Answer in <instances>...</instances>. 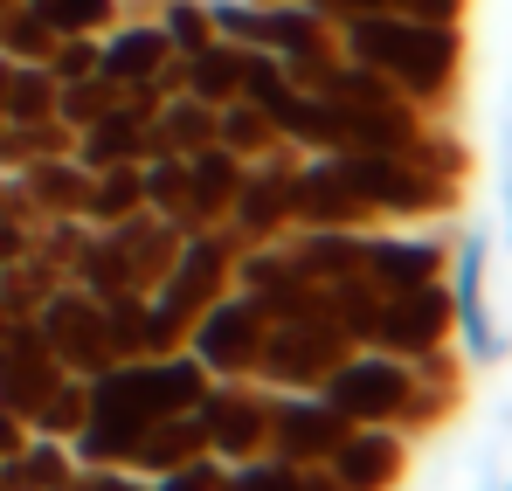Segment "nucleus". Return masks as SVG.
<instances>
[{
	"label": "nucleus",
	"instance_id": "1",
	"mask_svg": "<svg viewBox=\"0 0 512 491\" xmlns=\"http://www.w3.org/2000/svg\"><path fill=\"white\" fill-rule=\"evenodd\" d=\"M340 56L381 70L429 118H450L457 83H464V21H416L402 7H374V14L340 21Z\"/></svg>",
	"mask_w": 512,
	"mask_h": 491
},
{
	"label": "nucleus",
	"instance_id": "2",
	"mask_svg": "<svg viewBox=\"0 0 512 491\" xmlns=\"http://www.w3.org/2000/svg\"><path fill=\"white\" fill-rule=\"evenodd\" d=\"M84 388H90V415H97V422H118L125 436H139V429L160 422V415L201 409V395H208V367L180 346V353L111 360V367L84 374Z\"/></svg>",
	"mask_w": 512,
	"mask_h": 491
},
{
	"label": "nucleus",
	"instance_id": "3",
	"mask_svg": "<svg viewBox=\"0 0 512 491\" xmlns=\"http://www.w3.org/2000/svg\"><path fill=\"white\" fill-rule=\"evenodd\" d=\"M236 249H243V243H236L222 222L180 243L173 270L146 291V353H180V346H187L194 319L229 291V277H236Z\"/></svg>",
	"mask_w": 512,
	"mask_h": 491
},
{
	"label": "nucleus",
	"instance_id": "4",
	"mask_svg": "<svg viewBox=\"0 0 512 491\" xmlns=\"http://www.w3.org/2000/svg\"><path fill=\"white\" fill-rule=\"evenodd\" d=\"M340 166V180L367 201V215L374 222H436V215H450L457 208V180H443V173H429L416 153H374V146H346L333 153Z\"/></svg>",
	"mask_w": 512,
	"mask_h": 491
},
{
	"label": "nucleus",
	"instance_id": "5",
	"mask_svg": "<svg viewBox=\"0 0 512 491\" xmlns=\"http://www.w3.org/2000/svg\"><path fill=\"white\" fill-rule=\"evenodd\" d=\"M346 353H353V339L340 332V319H333L326 298H319V305H305V312L270 319L263 353H256V381H263V388H319Z\"/></svg>",
	"mask_w": 512,
	"mask_h": 491
},
{
	"label": "nucleus",
	"instance_id": "6",
	"mask_svg": "<svg viewBox=\"0 0 512 491\" xmlns=\"http://www.w3.org/2000/svg\"><path fill=\"white\" fill-rule=\"evenodd\" d=\"M319 395H326L346 422H388V429H402V415L416 402V367H409L402 353L353 346L340 367L319 381Z\"/></svg>",
	"mask_w": 512,
	"mask_h": 491
},
{
	"label": "nucleus",
	"instance_id": "7",
	"mask_svg": "<svg viewBox=\"0 0 512 491\" xmlns=\"http://www.w3.org/2000/svg\"><path fill=\"white\" fill-rule=\"evenodd\" d=\"M485 277H492V243H485V229H464L450 243V270H443V284H450V326H457L464 367H499L506 360V332L492 319Z\"/></svg>",
	"mask_w": 512,
	"mask_h": 491
},
{
	"label": "nucleus",
	"instance_id": "8",
	"mask_svg": "<svg viewBox=\"0 0 512 491\" xmlns=\"http://www.w3.org/2000/svg\"><path fill=\"white\" fill-rule=\"evenodd\" d=\"M263 332H270V319H263V305L256 298H243L236 284L194 319V332H187V353L208 367V381H243L250 374L256 381V353H263Z\"/></svg>",
	"mask_w": 512,
	"mask_h": 491
},
{
	"label": "nucleus",
	"instance_id": "9",
	"mask_svg": "<svg viewBox=\"0 0 512 491\" xmlns=\"http://www.w3.org/2000/svg\"><path fill=\"white\" fill-rule=\"evenodd\" d=\"M194 415L208 429V457H222V464H243V457L270 450V388L250 374L243 381H208Z\"/></svg>",
	"mask_w": 512,
	"mask_h": 491
},
{
	"label": "nucleus",
	"instance_id": "10",
	"mask_svg": "<svg viewBox=\"0 0 512 491\" xmlns=\"http://www.w3.org/2000/svg\"><path fill=\"white\" fill-rule=\"evenodd\" d=\"M35 326H42V339H49V353H56V367H63V374H97V367H111L104 305L90 298L77 277H63V284H56V291L42 298Z\"/></svg>",
	"mask_w": 512,
	"mask_h": 491
},
{
	"label": "nucleus",
	"instance_id": "11",
	"mask_svg": "<svg viewBox=\"0 0 512 491\" xmlns=\"http://www.w3.org/2000/svg\"><path fill=\"white\" fill-rule=\"evenodd\" d=\"M457 326H450V284H409V291H381V312H374V339L381 353H402V360H423L436 346H450Z\"/></svg>",
	"mask_w": 512,
	"mask_h": 491
},
{
	"label": "nucleus",
	"instance_id": "12",
	"mask_svg": "<svg viewBox=\"0 0 512 491\" xmlns=\"http://www.w3.org/2000/svg\"><path fill=\"white\" fill-rule=\"evenodd\" d=\"M353 429L319 388H270V457L284 464H326L340 450V436Z\"/></svg>",
	"mask_w": 512,
	"mask_h": 491
},
{
	"label": "nucleus",
	"instance_id": "13",
	"mask_svg": "<svg viewBox=\"0 0 512 491\" xmlns=\"http://www.w3.org/2000/svg\"><path fill=\"white\" fill-rule=\"evenodd\" d=\"M298 146H284V153H270V160H256L243 173V187H236V201H229V215H222V229L236 236V243H277V236H291V180H298Z\"/></svg>",
	"mask_w": 512,
	"mask_h": 491
},
{
	"label": "nucleus",
	"instance_id": "14",
	"mask_svg": "<svg viewBox=\"0 0 512 491\" xmlns=\"http://www.w3.org/2000/svg\"><path fill=\"white\" fill-rule=\"evenodd\" d=\"M450 270V243L429 236V229H409V222H381L367 229V249H360V277L374 291H409V284H436Z\"/></svg>",
	"mask_w": 512,
	"mask_h": 491
},
{
	"label": "nucleus",
	"instance_id": "15",
	"mask_svg": "<svg viewBox=\"0 0 512 491\" xmlns=\"http://www.w3.org/2000/svg\"><path fill=\"white\" fill-rule=\"evenodd\" d=\"M291 229H381L367 215V201L340 180L333 153H305L291 180Z\"/></svg>",
	"mask_w": 512,
	"mask_h": 491
},
{
	"label": "nucleus",
	"instance_id": "16",
	"mask_svg": "<svg viewBox=\"0 0 512 491\" xmlns=\"http://www.w3.org/2000/svg\"><path fill=\"white\" fill-rule=\"evenodd\" d=\"M409 450H416V443H409L402 429H388V422H353L340 436V450L326 457V471L346 478L353 491H402Z\"/></svg>",
	"mask_w": 512,
	"mask_h": 491
},
{
	"label": "nucleus",
	"instance_id": "17",
	"mask_svg": "<svg viewBox=\"0 0 512 491\" xmlns=\"http://www.w3.org/2000/svg\"><path fill=\"white\" fill-rule=\"evenodd\" d=\"M104 249L125 263V277H132V291H153L160 277L173 270V256H180V229H173L167 215H153V208H132V215H118V222H104L97 229Z\"/></svg>",
	"mask_w": 512,
	"mask_h": 491
},
{
	"label": "nucleus",
	"instance_id": "18",
	"mask_svg": "<svg viewBox=\"0 0 512 491\" xmlns=\"http://www.w3.org/2000/svg\"><path fill=\"white\" fill-rule=\"evenodd\" d=\"M167 56H173V42L160 35V21H125V14H118V21L97 35V70L111 83H146Z\"/></svg>",
	"mask_w": 512,
	"mask_h": 491
},
{
	"label": "nucleus",
	"instance_id": "19",
	"mask_svg": "<svg viewBox=\"0 0 512 491\" xmlns=\"http://www.w3.org/2000/svg\"><path fill=\"white\" fill-rule=\"evenodd\" d=\"M201 450H208V429H201V415H194V409L160 415V422L139 429V443H132V471H139V478H160V471L187 464V457H201Z\"/></svg>",
	"mask_w": 512,
	"mask_h": 491
},
{
	"label": "nucleus",
	"instance_id": "20",
	"mask_svg": "<svg viewBox=\"0 0 512 491\" xmlns=\"http://www.w3.org/2000/svg\"><path fill=\"white\" fill-rule=\"evenodd\" d=\"M298 270L312 284H340V277H360V249H367V229H291L284 236Z\"/></svg>",
	"mask_w": 512,
	"mask_h": 491
},
{
	"label": "nucleus",
	"instance_id": "21",
	"mask_svg": "<svg viewBox=\"0 0 512 491\" xmlns=\"http://www.w3.org/2000/svg\"><path fill=\"white\" fill-rule=\"evenodd\" d=\"M14 180L28 187V201H35L42 215H84V201H90V166L77 160V153H49V160L21 166Z\"/></svg>",
	"mask_w": 512,
	"mask_h": 491
},
{
	"label": "nucleus",
	"instance_id": "22",
	"mask_svg": "<svg viewBox=\"0 0 512 491\" xmlns=\"http://www.w3.org/2000/svg\"><path fill=\"white\" fill-rule=\"evenodd\" d=\"M201 146H215V104H201V97H187V90H173L167 104H160V118L146 125V160L153 153H201Z\"/></svg>",
	"mask_w": 512,
	"mask_h": 491
},
{
	"label": "nucleus",
	"instance_id": "23",
	"mask_svg": "<svg viewBox=\"0 0 512 491\" xmlns=\"http://www.w3.org/2000/svg\"><path fill=\"white\" fill-rule=\"evenodd\" d=\"M243 173H250V166L236 160L229 146H201V153H187V194H194V215H201V229H215V222L229 215V201H236Z\"/></svg>",
	"mask_w": 512,
	"mask_h": 491
},
{
	"label": "nucleus",
	"instance_id": "24",
	"mask_svg": "<svg viewBox=\"0 0 512 491\" xmlns=\"http://www.w3.org/2000/svg\"><path fill=\"white\" fill-rule=\"evenodd\" d=\"M215 146H229L243 166H256V160H270V153H284V132L270 125L263 104L229 97V104H215Z\"/></svg>",
	"mask_w": 512,
	"mask_h": 491
},
{
	"label": "nucleus",
	"instance_id": "25",
	"mask_svg": "<svg viewBox=\"0 0 512 491\" xmlns=\"http://www.w3.org/2000/svg\"><path fill=\"white\" fill-rule=\"evenodd\" d=\"M70 153H77L90 173H97V166L146 160V125H139V118H125V111L111 104V111H104L97 125H84V132H77V146H70Z\"/></svg>",
	"mask_w": 512,
	"mask_h": 491
},
{
	"label": "nucleus",
	"instance_id": "26",
	"mask_svg": "<svg viewBox=\"0 0 512 491\" xmlns=\"http://www.w3.org/2000/svg\"><path fill=\"white\" fill-rule=\"evenodd\" d=\"M243 56L250 49H236V42H208V49H194L187 56V97H201V104H229V97H243Z\"/></svg>",
	"mask_w": 512,
	"mask_h": 491
},
{
	"label": "nucleus",
	"instance_id": "27",
	"mask_svg": "<svg viewBox=\"0 0 512 491\" xmlns=\"http://www.w3.org/2000/svg\"><path fill=\"white\" fill-rule=\"evenodd\" d=\"M132 208H146V160H125V166H97V173H90V201H84V222H90V229H104V222H118V215H132Z\"/></svg>",
	"mask_w": 512,
	"mask_h": 491
},
{
	"label": "nucleus",
	"instance_id": "28",
	"mask_svg": "<svg viewBox=\"0 0 512 491\" xmlns=\"http://www.w3.org/2000/svg\"><path fill=\"white\" fill-rule=\"evenodd\" d=\"M146 208H153V215H167L180 236H201V215H194L187 160H180V153H153V160H146Z\"/></svg>",
	"mask_w": 512,
	"mask_h": 491
},
{
	"label": "nucleus",
	"instance_id": "29",
	"mask_svg": "<svg viewBox=\"0 0 512 491\" xmlns=\"http://www.w3.org/2000/svg\"><path fill=\"white\" fill-rule=\"evenodd\" d=\"M56 284H63L56 263H42L35 249H21L14 263H0V319H35Z\"/></svg>",
	"mask_w": 512,
	"mask_h": 491
},
{
	"label": "nucleus",
	"instance_id": "30",
	"mask_svg": "<svg viewBox=\"0 0 512 491\" xmlns=\"http://www.w3.org/2000/svg\"><path fill=\"white\" fill-rule=\"evenodd\" d=\"M56 90L63 83L49 77V63H14L7 90H0V118L7 125H42V118H56Z\"/></svg>",
	"mask_w": 512,
	"mask_h": 491
},
{
	"label": "nucleus",
	"instance_id": "31",
	"mask_svg": "<svg viewBox=\"0 0 512 491\" xmlns=\"http://www.w3.org/2000/svg\"><path fill=\"white\" fill-rule=\"evenodd\" d=\"M84 422H90V388H84V374H63V381H56V388L35 402V415H28V429H35V436H63V443H70Z\"/></svg>",
	"mask_w": 512,
	"mask_h": 491
},
{
	"label": "nucleus",
	"instance_id": "32",
	"mask_svg": "<svg viewBox=\"0 0 512 491\" xmlns=\"http://www.w3.org/2000/svg\"><path fill=\"white\" fill-rule=\"evenodd\" d=\"M49 49H56V35L42 28V14L28 0H7L0 7V56L7 63H49Z\"/></svg>",
	"mask_w": 512,
	"mask_h": 491
},
{
	"label": "nucleus",
	"instance_id": "33",
	"mask_svg": "<svg viewBox=\"0 0 512 491\" xmlns=\"http://www.w3.org/2000/svg\"><path fill=\"white\" fill-rule=\"evenodd\" d=\"M14 478H21V491H56L63 478H77V457L63 436H28V450L14 457Z\"/></svg>",
	"mask_w": 512,
	"mask_h": 491
},
{
	"label": "nucleus",
	"instance_id": "34",
	"mask_svg": "<svg viewBox=\"0 0 512 491\" xmlns=\"http://www.w3.org/2000/svg\"><path fill=\"white\" fill-rule=\"evenodd\" d=\"M49 35H104L118 21V0H28Z\"/></svg>",
	"mask_w": 512,
	"mask_h": 491
},
{
	"label": "nucleus",
	"instance_id": "35",
	"mask_svg": "<svg viewBox=\"0 0 512 491\" xmlns=\"http://www.w3.org/2000/svg\"><path fill=\"white\" fill-rule=\"evenodd\" d=\"M111 104H118V83L104 77V70H97V77H77V83H63V90H56V118H63L70 132L97 125V118H104Z\"/></svg>",
	"mask_w": 512,
	"mask_h": 491
},
{
	"label": "nucleus",
	"instance_id": "36",
	"mask_svg": "<svg viewBox=\"0 0 512 491\" xmlns=\"http://www.w3.org/2000/svg\"><path fill=\"white\" fill-rule=\"evenodd\" d=\"M160 35L173 42V56H194L215 42V21H208V0H160Z\"/></svg>",
	"mask_w": 512,
	"mask_h": 491
},
{
	"label": "nucleus",
	"instance_id": "37",
	"mask_svg": "<svg viewBox=\"0 0 512 491\" xmlns=\"http://www.w3.org/2000/svg\"><path fill=\"white\" fill-rule=\"evenodd\" d=\"M222 491H305V471L263 450V457H243V464H229V485H222Z\"/></svg>",
	"mask_w": 512,
	"mask_h": 491
},
{
	"label": "nucleus",
	"instance_id": "38",
	"mask_svg": "<svg viewBox=\"0 0 512 491\" xmlns=\"http://www.w3.org/2000/svg\"><path fill=\"white\" fill-rule=\"evenodd\" d=\"M208 21H215L222 42H236V49H263V7H256V0H208Z\"/></svg>",
	"mask_w": 512,
	"mask_h": 491
},
{
	"label": "nucleus",
	"instance_id": "39",
	"mask_svg": "<svg viewBox=\"0 0 512 491\" xmlns=\"http://www.w3.org/2000/svg\"><path fill=\"white\" fill-rule=\"evenodd\" d=\"M222 485H229V464H222V457H208V450L153 478V491H222Z\"/></svg>",
	"mask_w": 512,
	"mask_h": 491
},
{
	"label": "nucleus",
	"instance_id": "40",
	"mask_svg": "<svg viewBox=\"0 0 512 491\" xmlns=\"http://www.w3.org/2000/svg\"><path fill=\"white\" fill-rule=\"evenodd\" d=\"M49 77H56V83L97 77V35H56V49H49Z\"/></svg>",
	"mask_w": 512,
	"mask_h": 491
},
{
	"label": "nucleus",
	"instance_id": "41",
	"mask_svg": "<svg viewBox=\"0 0 512 491\" xmlns=\"http://www.w3.org/2000/svg\"><path fill=\"white\" fill-rule=\"evenodd\" d=\"M84 491H153V478H139L132 464H111V471H84Z\"/></svg>",
	"mask_w": 512,
	"mask_h": 491
},
{
	"label": "nucleus",
	"instance_id": "42",
	"mask_svg": "<svg viewBox=\"0 0 512 491\" xmlns=\"http://www.w3.org/2000/svg\"><path fill=\"white\" fill-rule=\"evenodd\" d=\"M402 14H416V21H464L471 14V0H395Z\"/></svg>",
	"mask_w": 512,
	"mask_h": 491
},
{
	"label": "nucleus",
	"instance_id": "43",
	"mask_svg": "<svg viewBox=\"0 0 512 491\" xmlns=\"http://www.w3.org/2000/svg\"><path fill=\"white\" fill-rule=\"evenodd\" d=\"M305 7H319V14L340 28V21H353V14H374V7H395V0H305Z\"/></svg>",
	"mask_w": 512,
	"mask_h": 491
},
{
	"label": "nucleus",
	"instance_id": "44",
	"mask_svg": "<svg viewBox=\"0 0 512 491\" xmlns=\"http://www.w3.org/2000/svg\"><path fill=\"white\" fill-rule=\"evenodd\" d=\"M28 436H35V429H28L21 415L0 409V464H7V457H21V450H28Z\"/></svg>",
	"mask_w": 512,
	"mask_h": 491
},
{
	"label": "nucleus",
	"instance_id": "45",
	"mask_svg": "<svg viewBox=\"0 0 512 491\" xmlns=\"http://www.w3.org/2000/svg\"><path fill=\"white\" fill-rule=\"evenodd\" d=\"M21 249H35V236H28L21 222H7V215H0V263H14Z\"/></svg>",
	"mask_w": 512,
	"mask_h": 491
},
{
	"label": "nucleus",
	"instance_id": "46",
	"mask_svg": "<svg viewBox=\"0 0 512 491\" xmlns=\"http://www.w3.org/2000/svg\"><path fill=\"white\" fill-rule=\"evenodd\" d=\"M305 491H353L346 478H333L326 464H305Z\"/></svg>",
	"mask_w": 512,
	"mask_h": 491
},
{
	"label": "nucleus",
	"instance_id": "47",
	"mask_svg": "<svg viewBox=\"0 0 512 491\" xmlns=\"http://www.w3.org/2000/svg\"><path fill=\"white\" fill-rule=\"evenodd\" d=\"M0 491H21V478H14V457L0 464Z\"/></svg>",
	"mask_w": 512,
	"mask_h": 491
},
{
	"label": "nucleus",
	"instance_id": "48",
	"mask_svg": "<svg viewBox=\"0 0 512 491\" xmlns=\"http://www.w3.org/2000/svg\"><path fill=\"white\" fill-rule=\"evenodd\" d=\"M506 236H512V180H506Z\"/></svg>",
	"mask_w": 512,
	"mask_h": 491
},
{
	"label": "nucleus",
	"instance_id": "49",
	"mask_svg": "<svg viewBox=\"0 0 512 491\" xmlns=\"http://www.w3.org/2000/svg\"><path fill=\"white\" fill-rule=\"evenodd\" d=\"M7 70H14V63H7V56H0V90H7Z\"/></svg>",
	"mask_w": 512,
	"mask_h": 491
},
{
	"label": "nucleus",
	"instance_id": "50",
	"mask_svg": "<svg viewBox=\"0 0 512 491\" xmlns=\"http://www.w3.org/2000/svg\"><path fill=\"white\" fill-rule=\"evenodd\" d=\"M0 201H7V173H0Z\"/></svg>",
	"mask_w": 512,
	"mask_h": 491
},
{
	"label": "nucleus",
	"instance_id": "51",
	"mask_svg": "<svg viewBox=\"0 0 512 491\" xmlns=\"http://www.w3.org/2000/svg\"><path fill=\"white\" fill-rule=\"evenodd\" d=\"M256 7H277V0H256Z\"/></svg>",
	"mask_w": 512,
	"mask_h": 491
},
{
	"label": "nucleus",
	"instance_id": "52",
	"mask_svg": "<svg viewBox=\"0 0 512 491\" xmlns=\"http://www.w3.org/2000/svg\"><path fill=\"white\" fill-rule=\"evenodd\" d=\"M506 491H512V485H506Z\"/></svg>",
	"mask_w": 512,
	"mask_h": 491
}]
</instances>
